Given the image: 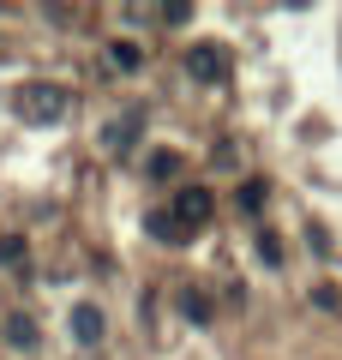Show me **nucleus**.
<instances>
[{
    "mask_svg": "<svg viewBox=\"0 0 342 360\" xmlns=\"http://www.w3.org/2000/svg\"><path fill=\"white\" fill-rule=\"evenodd\" d=\"M6 342H13V348H25V354H30V348H37V324H30L25 312H13V319H6Z\"/></svg>",
    "mask_w": 342,
    "mask_h": 360,
    "instance_id": "8",
    "label": "nucleus"
},
{
    "mask_svg": "<svg viewBox=\"0 0 342 360\" xmlns=\"http://www.w3.org/2000/svg\"><path fill=\"white\" fill-rule=\"evenodd\" d=\"M144 234H151L156 246H168V252L192 246V229H186V222L175 217V210H151V217H144Z\"/></svg>",
    "mask_w": 342,
    "mask_h": 360,
    "instance_id": "3",
    "label": "nucleus"
},
{
    "mask_svg": "<svg viewBox=\"0 0 342 360\" xmlns=\"http://www.w3.org/2000/svg\"><path fill=\"white\" fill-rule=\"evenodd\" d=\"M180 319H186V324H210V295H198V288H180Z\"/></svg>",
    "mask_w": 342,
    "mask_h": 360,
    "instance_id": "7",
    "label": "nucleus"
},
{
    "mask_svg": "<svg viewBox=\"0 0 342 360\" xmlns=\"http://www.w3.org/2000/svg\"><path fill=\"white\" fill-rule=\"evenodd\" d=\"M108 60L120 66V72H139V66H144V49H139V42H114V49H108Z\"/></svg>",
    "mask_w": 342,
    "mask_h": 360,
    "instance_id": "10",
    "label": "nucleus"
},
{
    "mask_svg": "<svg viewBox=\"0 0 342 360\" xmlns=\"http://www.w3.org/2000/svg\"><path fill=\"white\" fill-rule=\"evenodd\" d=\"M0 264L25 270V234H0Z\"/></svg>",
    "mask_w": 342,
    "mask_h": 360,
    "instance_id": "11",
    "label": "nucleus"
},
{
    "mask_svg": "<svg viewBox=\"0 0 342 360\" xmlns=\"http://www.w3.org/2000/svg\"><path fill=\"white\" fill-rule=\"evenodd\" d=\"M144 174H151V180H175L180 174V156L175 150H151V156H144Z\"/></svg>",
    "mask_w": 342,
    "mask_h": 360,
    "instance_id": "9",
    "label": "nucleus"
},
{
    "mask_svg": "<svg viewBox=\"0 0 342 360\" xmlns=\"http://www.w3.org/2000/svg\"><path fill=\"white\" fill-rule=\"evenodd\" d=\"M72 342L78 348L102 342V307H72Z\"/></svg>",
    "mask_w": 342,
    "mask_h": 360,
    "instance_id": "6",
    "label": "nucleus"
},
{
    "mask_svg": "<svg viewBox=\"0 0 342 360\" xmlns=\"http://www.w3.org/2000/svg\"><path fill=\"white\" fill-rule=\"evenodd\" d=\"M139 127H144V108H127V115L108 127V150H114V156H127L132 139H139Z\"/></svg>",
    "mask_w": 342,
    "mask_h": 360,
    "instance_id": "5",
    "label": "nucleus"
},
{
    "mask_svg": "<svg viewBox=\"0 0 342 360\" xmlns=\"http://www.w3.org/2000/svg\"><path fill=\"white\" fill-rule=\"evenodd\" d=\"M228 72H234L228 49H216V42H192L186 49V78L192 84H228Z\"/></svg>",
    "mask_w": 342,
    "mask_h": 360,
    "instance_id": "2",
    "label": "nucleus"
},
{
    "mask_svg": "<svg viewBox=\"0 0 342 360\" xmlns=\"http://www.w3.org/2000/svg\"><path fill=\"white\" fill-rule=\"evenodd\" d=\"M258 258H265L270 270L282 264V240H277V234H270V229H258Z\"/></svg>",
    "mask_w": 342,
    "mask_h": 360,
    "instance_id": "12",
    "label": "nucleus"
},
{
    "mask_svg": "<svg viewBox=\"0 0 342 360\" xmlns=\"http://www.w3.org/2000/svg\"><path fill=\"white\" fill-rule=\"evenodd\" d=\"M210 210H216V198H210V186H198V180H192L186 193H180V198H175V217H180V222H186V229H192V234H198V229H204V222H210Z\"/></svg>",
    "mask_w": 342,
    "mask_h": 360,
    "instance_id": "4",
    "label": "nucleus"
},
{
    "mask_svg": "<svg viewBox=\"0 0 342 360\" xmlns=\"http://www.w3.org/2000/svg\"><path fill=\"white\" fill-rule=\"evenodd\" d=\"M66 103H72V96H66L61 84H25V90H18V115L37 120V127L61 120V115H66Z\"/></svg>",
    "mask_w": 342,
    "mask_h": 360,
    "instance_id": "1",
    "label": "nucleus"
},
{
    "mask_svg": "<svg viewBox=\"0 0 342 360\" xmlns=\"http://www.w3.org/2000/svg\"><path fill=\"white\" fill-rule=\"evenodd\" d=\"M241 210H265V180H246L241 186Z\"/></svg>",
    "mask_w": 342,
    "mask_h": 360,
    "instance_id": "13",
    "label": "nucleus"
}]
</instances>
